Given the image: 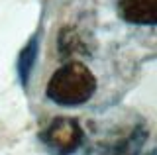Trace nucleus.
<instances>
[{"label": "nucleus", "instance_id": "obj_1", "mask_svg": "<svg viewBox=\"0 0 157 155\" xmlns=\"http://www.w3.org/2000/svg\"><path fill=\"white\" fill-rule=\"evenodd\" d=\"M96 93V77L85 63L71 61L59 67L45 86V98L55 106H82Z\"/></svg>", "mask_w": 157, "mask_h": 155}, {"label": "nucleus", "instance_id": "obj_2", "mask_svg": "<svg viewBox=\"0 0 157 155\" xmlns=\"http://www.w3.org/2000/svg\"><path fill=\"white\" fill-rule=\"evenodd\" d=\"M41 142L51 149L61 153H71L78 149L85 142V132L81 124L71 118H57L47 126V130L41 135Z\"/></svg>", "mask_w": 157, "mask_h": 155}, {"label": "nucleus", "instance_id": "obj_3", "mask_svg": "<svg viewBox=\"0 0 157 155\" xmlns=\"http://www.w3.org/2000/svg\"><path fill=\"white\" fill-rule=\"evenodd\" d=\"M120 18L134 26H155L157 24V0H120Z\"/></svg>", "mask_w": 157, "mask_h": 155}, {"label": "nucleus", "instance_id": "obj_4", "mask_svg": "<svg viewBox=\"0 0 157 155\" xmlns=\"http://www.w3.org/2000/svg\"><path fill=\"white\" fill-rule=\"evenodd\" d=\"M39 55V37L33 36L26 45L20 49L18 53V61H16V73H18V81L24 89H28V83L32 79V73L36 69V61Z\"/></svg>", "mask_w": 157, "mask_h": 155}]
</instances>
